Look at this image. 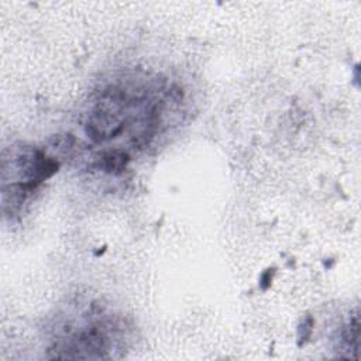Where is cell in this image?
Returning a JSON list of instances; mask_svg holds the SVG:
<instances>
[{
	"mask_svg": "<svg viewBox=\"0 0 361 361\" xmlns=\"http://www.w3.org/2000/svg\"><path fill=\"white\" fill-rule=\"evenodd\" d=\"M63 334L55 338L49 351L52 358H109L116 345L113 330H117L113 322L104 317L93 306L90 314L75 317L61 326Z\"/></svg>",
	"mask_w": 361,
	"mask_h": 361,
	"instance_id": "cell-1",
	"label": "cell"
},
{
	"mask_svg": "<svg viewBox=\"0 0 361 361\" xmlns=\"http://www.w3.org/2000/svg\"><path fill=\"white\" fill-rule=\"evenodd\" d=\"M360 323H358V316L354 314L353 320L344 327L341 333V345L343 350L347 351V357L357 358L358 357V338H360Z\"/></svg>",
	"mask_w": 361,
	"mask_h": 361,
	"instance_id": "cell-2",
	"label": "cell"
}]
</instances>
